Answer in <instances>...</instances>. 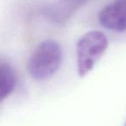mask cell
Returning <instances> with one entry per match:
<instances>
[{
  "label": "cell",
  "instance_id": "6da1fadb",
  "mask_svg": "<svg viewBox=\"0 0 126 126\" xmlns=\"http://www.w3.org/2000/svg\"><path fill=\"white\" fill-rule=\"evenodd\" d=\"M62 60L61 44L54 40L43 41L37 46L29 60V74L35 80H45L59 70Z\"/></svg>",
  "mask_w": 126,
  "mask_h": 126
},
{
  "label": "cell",
  "instance_id": "7a4b0ae2",
  "mask_svg": "<svg viewBox=\"0 0 126 126\" xmlns=\"http://www.w3.org/2000/svg\"><path fill=\"white\" fill-rule=\"evenodd\" d=\"M108 47V39L101 31L93 30L83 35L76 45L77 69L84 77L93 69Z\"/></svg>",
  "mask_w": 126,
  "mask_h": 126
},
{
  "label": "cell",
  "instance_id": "3957f363",
  "mask_svg": "<svg viewBox=\"0 0 126 126\" xmlns=\"http://www.w3.org/2000/svg\"><path fill=\"white\" fill-rule=\"evenodd\" d=\"M98 22L111 31H126V0L111 2L98 13Z\"/></svg>",
  "mask_w": 126,
  "mask_h": 126
},
{
  "label": "cell",
  "instance_id": "277c9868",
  "mask_svg": "<svg viewBox=\"0 0 126 126\" xmlns=\"http://www.w3.org/2000/svg\"><path fill=\"white\" fill-rule=\"evenodd\" d=\"M84 2L79 1H60L47 4L43 9V13L51 22L64 23L74 15Z\"/></svg>",
  "mask_w": 126,
  "mask_h": 126
},
{
  "label": "cell",
  "instance_id": "5b68a950",
  "mask_svg": "<svg viewBox=\"0 0 126 126\" xmlns=\"http://www.w3.org/2000/svg\"><path fill=\"white\" fill-rule=\"evenodd\" d=\"M16 74L14 69L4 62H0V103L8 98L16 86Z\"/></svg>",
  "mask_w": 126,
  "mask_h": 126
},
{
  "label": "cell",
  "instance_id": "8992f818",
  "mask_svg": "<svg viewBox=\"0 0 126 126\" xmlns=\"http://www.w3.org/2000/svg\"><path fill=\"white\" fill-rule=\"evenodd\" d=\"M125 126H126V125H125Z\"/></svg>",
  "mask_w": 126,
  "mask_h": 126
}]
</instances>
